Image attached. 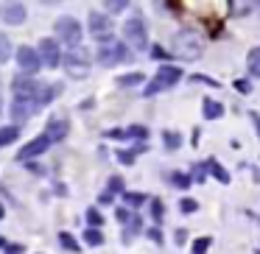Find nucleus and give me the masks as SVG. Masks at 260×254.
Instances as JSON below:
<instances>
[{"mask_svg": "<svg viewBox=\"0 0 260 254\" xmlns=\"http://www.w3.org/2000/svg\"><path fill=\"white\" fill-rule=\"evenodd\" d=\"M118 159L123 165H132V162H135V154H132V151H118Z\"/></svg>", "mask_w": 260, "mask_h": 254, "instance_id": "e433bc0d", "label": "nucleus"}, {"mask_svg": "<svg viewBox=\"0 0 260 254\" xmlns=\"http://www.w3.org/2000/svg\"><path fill=\"white\" fill-rule=\"evenodd\" d=\"M59 243L68 251H79V243H76V237H70V232H59Z\"/></svg>", "mask_w": 260, "mask_h": 254, "instance_id": "b1692460", "label": "nucleus"}, {"mask_svg": "<svg viewBox=\"0 0 260 254\" xmlns=\"http://www.w3.org/2000/svg\"><path fill=\"white\" fill-rule=\"evenodd\" d=\"M151 218H154V224H159L165 218V204L159 198H151Z\"/></svg>", "mask_w": 260, "mask_h": 254, "instance_id": "5701e85b", "label": "nucleus"}, {"mask_svg": "<svg viewBox=\"0 0 260 254\" xmlns=\"http://www.w3.org/2000/svg\"><path fill=\"white\" fill-rule=\"evenodd\" d=\"M179 79H182L179 67H174V64H159V70H157V76H154L151 84L157 87V90H171V87L179 84Z\"/></svg>", "mask_w": 260, "mask_h": 254, "instance_id": "9d476101", "label": "nucleus"}, {"mask_svg": "<svg viewBox=\"0 0 260 254\" xmlns=\"http://www.w3.org/2000/svg\"><path fill=\"white\" fill-rule=\"evenodd\" d=\"M238 90H241V92H249V90H252V87H249V81H238Z\"/></svg>", "mask_w": 260, "mask_h": 254, "instance_id": "37998d69", "label": "nucleus"}, {"mask_svg": "<svg viewBox=\"0 0 260 254\" xmlns=\"http://www.w3.org/2000/svg\"><path fill=\"white\" fill-rule=\"evenodd\" d=\"M37 56H40V64L48 70H56L59 64H62V51H59V42L51 40V37H45V40L40 42V45L34 48Z\"/></svg>", "mask_w": 260, "mask_h": 254, "instance_id": "39448f33", "label": "nucleus"}, {"mask_svg": "<svg viewBox=\"0 0 260 254\" xmlns=\"http://www.w3.org/2000/svg\"><path fill=\"white\" fill-rule=\"evenodd\" d=\"M230 9H235L232 14H238V17H241V14H249V9H254V3H235V0H232Z\"/></svg>", "mask_w": 260, "mask_h": 254, "instance_id": "7c9ffc66", "label": "nucleus"}, {"mask_svg": "<svg viewBox=\"0 0 260 254\" xmlns=\"http://www.w3.org/2000/svg\"><path fill=\"white\" fill-rule=\"evenodd\" d=\"M123 37L126 42H132V45L140 51V48L148 45V28H146V20L143 17H132L123 23Z\"/></svg>", "mask_w": 260, "mask_h": 254, "instance_id": "423d86ee", "label": "nucleus"}, {"mask_svg": "<svg viewBox=\"0 0 260 254\" xmlns=\"http://www.w3.org/2000/svg\"><path fill=\"white\" fill-rule=\"evenodd\" d=\"M53 34H56V42H64V45L73 51V48H81V37H84V28L76 17L64 14L53 23Z\"/></svg>", "mask_w": 260, "mask_h": 254, "instance_id": "7ed1b4c3", "label": "nucleus"}, {"mask_svg": "<svg viewBox=\"0 0 260 254\" xmlns=\"http://www.w3.org/2000/svg\"><path fill=\"white\" fill-rule=\"evenodd\" d=\"M17 137H20V129H17V126H3V129H0V148L12 146Z\"/></svg>", "mask_w": 260, "mask_h": 254, "instance_id": "dca6fc26", "label": "nucleus"}, {"mask_svg": "<svg viewBox=\"0 0 260 254\" xmlns=\"http://www.w3.org/2000/svg\"><path fill=\"white\" fill-rule=\"evenodd\" d=\"M40 81L37 79H31V76H14V81H12V92H14V98H28V101H34L37 98V92H40Z\"/></svg>", "mask_w": 260, "mask_h": 254, "instance_id": "1a4fd4ad", "label": "nucleus"}, {"mask_svg": "<svg viewBox=\"0 0 260 254\" xmlns=\"http://www.w3.org/2000/svg\"><path fill=\"white\" fill-rule=\"evenodd\" d=\"M179 209H182V212H185V215H190V212H196V209H199V201H196V198H179Z\"/></svg>", "mask_w": 260, "mask_h": 254, "instance_id": "cd10ccee", "label": "nucleus"}, {"mask_svg": "<svg viewBox=\"0 0 260 254\" xmlns=\"http://www.w3.org/2000/svg\"><path fill=\"white\" fill-rule=\"evenodd\" d=\"M84 243L87 246H104V235H101V229H87L84 232Z\"/></svg>", "mask_w": 260, "mask_h": 254, "instance_id": "aec40b11", "label": "nucleus"}, {"mask_svg": "<svg viewBox=\"0 0 260 254\" xmlns=\"http://www.w3.org/2000/svg\"><path fill=\"white\" fill-rule=\"evenodd\" d=\"M146 134H148V131H146V126H132V129L126 131V137H140V140H143Z\"/></svg>", "mask_w": 260, "mask_h": 254, "instance_id": "c9c22d12", "label": "nucleus"}, {"mask_svg": "<svg viewBox=\"0 0 260 254\" xmlns=\"http://www.w3.org/2000/svg\"><path fill=\"white\" fill-rule=\"evenodd\" d=\"M202 115H204V120H218L221 115H224V106H221L218 101H210L207 98V101L202 103Z\"/></svg>", "mask_w": 260, "mask_h": 254, "instance_id": "2eb2a0df", "label": "nucleus"}, {"mask_svg": "<svg viewBox=\"0 0 260 254\" xmlns=\"http://www.w3.org/2000/svg\"><path fill=\"white\" fill-rule=\"evenodd\" d=\"M148 237H151L154 243H162V232H159L157 226H154V229H148Z\"/></svg>", "mask_w": 260, "mask_h": 254, "instance_id": "ea45409f", "label": "nucleus"}, {"mask_svg": "<svg viewBox=\"0 0 260 254\" xmlns=\"http://www.w3.org/2000/svg\"><path fill=\"white\" fill-rule=\"evenodd\" d=\"M246 70L252 79H260V45L246 53Z\"/></svg>", "mask_w": 260, "mask_h": 254, "instance_id": "4468645a", "label": "nucleus"}, {"mask_svg": "<svg viewBox=\"0 0 260 254\" xmlns=\"http://www.w3.org/2000/svg\"><path fill=\"white\" fill-rule=\"evenodd\" d=\"M59 67H64V76H68V79L84 81L92 70V59L84 48H73V51L62 53V64H59Z\"/></svg>", "mask_w": 260, "mask_h": 254, "instance_id": "f03ea898", "label": "nucleus"}, {"mask_svg": "<svg viewBox=\"0 0 260 254\" xmlns=\"http://www.w3.org/2000/svg\"><path fill=\"white\" fill-rule=\"evenodd\" d=\"M132 215H135V212H132L129 207H118V209H115V218H118L120 224H129V218H132Z\"/></svg>", "mask_w": 260, "mask_h": 254, "instance_id": "473e14b6", "label": "nucleus"}, {"mask_svg": "<svg viewBox=\"0 0 260 254\" xmlns=\"http://www.w3.org/2000/svg\"><path fill=\"white\" fill-rule=\"evenodd\" d=\"M6 218V207H3V204H0V221Z\"/></svg>", "mask_w": 260, "mask_h": 254, "instance_id": "49530a36", "label": "nucleus"}, {"mask_svg": "<svg viewBox=\"0 0 260 254\" xmlns=\"http://www.w3.org/2000/svg\"><path fill=\"white\" fill-rule=\"evenodd\" d=\"M252 123H254V129H257V134H260V115L257 112H252Z\"/></svg>", "mask_w": 260, "mask_h": 254, "instance_id": "a18cd8bd", "label": "nucleus"}, {"mask_svg": "<svg viewBox=\"0 0 260 254\" xmlns=\"http://www.w3.org/2000/svg\"><path fill=\"white\" fill-rule=\"evenodd\" d=\"M3 251H6V254H23V246H12V243H6Z\"/></svg>", "mask_w": 260, "mask_h": 254, "instance_id": "a19ab883", "label": "nucleus"}, {"mask_svg": "<svg viewBox=\"0 0 260 254\" xmlns=\"http://www.w3.org/2000/svg\"><path fill=\"white\" fill-rule=\"evenodd\" d=\"M48 148H51V142L45 140V134H40V137H34V140H31L25 148H20V151H17V159H20V162H25V159H34V157H40V154H45Z\"/></svg>", "mask_w": 260, "mask_h": 254, "instance_id": "f8f14e48", "label": "nucleus"}, {"mask_svg": "<svg viewBox=\"0 0 260 254\" xmlns=\"http://www.w3.org/2000/svg\"><path fill=\"white\" fill-rule=\"evenodd\" d=\"M123 198H126V204H129V207H140V204H146V201H148L146 193H129V190L123 193Z\"/></svg>", "mask_w": 260, "mask_h": 254, "instance_id": "4be33fe9", "label": "nucleus"}, {"mask_svg": "<svg viewBox=\"0 0 260 254\" xmlns=\"http://www.w3.org/2000/svg\"><path fill=\"white\" fill-rule=\"evenodd\" d=\"M151 59L154 62H165V59H168V51H165L162 45H151Z\"/></svg>", "mask_w": 260, "mask_h": 254, "instance_id": "2f4dec72", "label": "nucleus"}, {"mask_svg": "<svg viewBox=\"0 0 260 254\" xmlns=\"http://www.w3.org/2000/svg\"><path fill=\"white\" fill-rule=\"evenodd\" d=\"M112 193H126L123 176H109V196H112Z\"/></svg>", "mask_w": 260, "mask_h": 254, "instance_id": "393cba45", "label": "nucleus"}, {"mask_svg": "<svg viewBox=\"0 0 260 254\" xmlns=\"http://www.w3.org/2000/svg\"><path fill=\"white\" fill-rule=\"evenodd\" d=\"M185 240H187V232L185 229H176V246H182Z\"/></svg>", "mask_w": 260, "mask_h": 254, "instance_id": "79ce46f5", "label": "nucleus"}, {"mask_svg": "<svg viewBox=\"0 0 260 254\" xmlns=\"http://www.w3.org/2000/svg\"><path fill=\"white\" fill-rule=\"evenodd\" d=\"M210 246H213V237H199V240L193 243V254H207Z\"/></svg>", "mask_w": 260, "mask_h": 254, "instance_id": "c85d7f7f", "label": "nucleus"}, {"mask_svg": "<svg viewBox=\"0 0 260 254\" xmlns=\"http://www.w3.org/2000/svg\"><path fill=\"white\" fill-rule=\"evenodd\" d=\"M90 37L95 42H101V45H109L112 42V37H115V25H112V20H109V14H104V12H90Z\"/></svg>", "mask_w": 260, "mask_h": 254, "instance_id": "20e7f679", "label": "nucleus"}, {"mask_svg": "<svg viewBox=\"0 0 260 254\" xmlns=\"http://www.w3.org/2000/svg\"><path fill=\"white\" fill-rule=\"evenodd\" d=\"M25 17H28V12H25L23 3H3L0 6V20L6 25H23Z\"/></svg>", "mask_w": 260, "mask_h": 254, "instance_id": "9b49d317", "label": "nucleus"}, {"mask_svg": "<svg viewBox=\"0 0 260 254\" xmlns=\"http://www.w3.org/2000/svg\"><path fill=\"white\" fill-rule=\"evenodd\" d=\"M87 224H90V229H101V226H104V215L98 212L95 207H90V209H87Z\"/></svg>", "mask_w": 260, "mask_h": 254, "instance_id": "412c9836", "label": "nucleus"}, {"mask_svg": "<svg viewBox=\"0 0 260 254\" xmlns=\"http://www.w3.org/2000/svg\"><path fill=\"white\" fill-rule=\"evenodd\" d=\"M3 246H6V240H3V237H0V248H3Z\"/></svg>", "mask_w": 260, "mask_h": 254, "instance_id": "de8ad7c7", "label": "nucleus"}, {"mask_svg": "<svg viewBox=\"0 0 260 254\" xmlns=\"http://www.w3.org/2000/svg\"><path fill=\"white\" fill-rule=\"evenodd\" d=\"M68 131H70L68 120H51V123H48V129H45V140L53 146V142L64 140V137H68Z\"/></svg>", "mask_w": 260, "mask_h": 254, "instance_id": "ddd939ff", "label": "nucleus"}, {"mask_svg": "<svg viewBox=\"0 0 260 254\" xmlns=\"http://www.w3.org/2000/svg\"><path fill=\"white\" fill-rule=\"evenodd\" d=\"M14 59H17L23 76H31V79H34L37 70L42 67V64H40V56H37V51H34L31 45H20L17 51H14Z\"/></svg>", "mask_w": 260, "mask_h": 254, "instance_id": "0eeeda50", "label": "nucleus"}, {"mask_svg": "<svg viewBox=\"0 0 260 254\" xmlns=\"http://www.w3.org/2000/svg\"><path fill=\"white\" fill-rule=\"evenodd\" d=\"M202 51H204V42H202V34L193 28H182L174 34V53L185 62H196L202 59Z\"/></svg>", "mask_w": 260, "mask_h": 254, "instance_id": "f257e3e1", "label": "nucleus"}, {"mask_svg": "<svg viewBox=\"0 0 260 254\" xmlns=\"http://www.w3.org/2000/svg\"><path fill=\"white\" fill-rule=\"evenodd\" d=\"M193 168H196V170H193V179H196V182H204V170H207V162H199V165H193ZM190 179V182H193Z\"/></svg>", "mask_w": 260, "mask_h": 254, "instance_id": "f704fd0d", "label": "nucleus"}, {"mask_svg": "<svg viewBox=\"0 0 260 254\" xmlns=\"http://www.w3.org/2000/svg\"><path fill=\"white\" fill-rule=\"evenodd\" d=\"M104 6H107L109 12H123V9L129 6V3H126V0H107V3H104Z\"/></svg>", "mask_w": 260, "mask_h": 254, "instance_id": "72a5a7b5", "label": "nucleus"}, {"mask_svg": "<svg viewBox=\"0 0 260 254\" xmlns=\"http://www.w3.org/2000/svg\"><path fill=\"white\" fill-rule=\"evenodd\" d=\"M162 140L168 142V148H171V151H176V148L182 146V137L176 134V131H162Z\"/></svg>", "mask_w": 260, "mask_h": 254, "instance_id": "bb28decb", "label": "nucleus"}, {"mask_svg": "<svg viewBox=\"0 0 260 254\" xmlns=\"http://www.w3.org/2000/svg\"><path fill=\"white\" fill-rule=\"evenodd\" d=\"M107 137H112V140H126V131H120V129H109V131H107Z\"/></svg>", "mask_w": 260, "mask_h": 254, "instance_id": "58836bf2", "label": "nucleus"}, {"mask_svg": "<svg viewBox=\"0 0 260 254\" xmlns=\"http://www.w3.org/2000/svg\"><path fill=\"white\" fill-rule=\"evenodd\" d=\"M171 182H174L176 187H182V190L190 187V176H185V173H171Z\"/></svg>", "mask_w": 260, "mask_h": 254, "instance_id": "c756f323", "label": "nucleus"}, {"mask_svg": "<svg viewBox=\"0 0 260 254\" xmlns=\"http://www.w3.org/2000/svg\"><path fill=\"white\" fill-rule=\"evenodd\" d=\"M193 81H199V84H210V87H218V81H213L210 76H193Z\"/></svg>", "mask_w": 260, "mask_h": 254, "instance_id": "4c0bfd02", "label": "nucleus"}, {"mask_svg": "<svg viewBox=\"0 0 260 254\" xmlns=\"http://www.w3.org/2000/svg\"><path fill=\"white\" fill-rule=\"evenodd\" d=\"M28 170H31V173H42V165H37V162H28Z\"/></svg>", "mask_w": 260, "mask_h": 254, "instance_id": "c03bdc74", "label": "nucleus"}, {"mask_svg": "<svg viewBox=\"0 0 260 254\" xmlns=\"http://www.w3.org/2000/svg\"><path fill=\"white\" fill-rule=\"evenodd\" d=\"M12 56H14L12 40H9V34H0V64H6Z\"/></svg>", "mask_w": 260, "mask_h": 254, "instance_id": "f3484780", "label": "nucleus"}, {"mask_svg": "<svg viewBox=\"0 0 260 254\" xmlns=\"http://www.w3.org/2000/svg\"><path fill=\"white\" fill-rule=\"evenodd\" d=\"M37 112V103L28 101V98H14L12 103H9V118H12V123L20 129V123H28V118Z\"/></svg>", "mask_w": 260, "mask_h": 254, "instance_id": "6e6552de", "label": "nucleus"}, {"mask_svg": "<svg viewBox=\"0 0 260 254\" xmlns=\"http://www.w3.org/2000/svg\"><path fill=\"white\" fill-rule=\"evenodd\" d=\"M143 81H146V76L143 73H126L118 79V87H140Z\"/></svg>", "mask_w": 260, "mask_h": 254, "instance_id": "6ab92c4d", "label": "nucleus"}, {"mask_svg": "<svg viewBox=\"0 0 260 254\" xmlns=\"http://www.w3.org/2000/svg\"><path fill=\"white\" fill-rule=\"evenodd\" d=\"M140 215H132L129 218V224H126V240H132L135 237V232H140Z\"/></svg>", "mask_w": 260, "mask_h": 254, "instance_id": "a878e982", "label": "nucleus"}, {"mask_svg": "<svg viewBox=\"0 0 260 254\" xmlns=\"http://www.w3.org/2000/svg\"><path fill=\"white\" fill-rule=\"evenodd\" d=\"M207 170H210V173H213L215 179L221 182V185H230V173H226V170L221 168V162H218V159H210V162H207Z\"/></svg>", "mask_w": 260, "mask_h": 254, "instance_id": "a211bd4d", "label": "nucleus"}]
</instances>
